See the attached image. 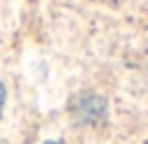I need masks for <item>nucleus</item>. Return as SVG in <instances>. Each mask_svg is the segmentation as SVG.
I'll return each instance as SVG.
<instances>
[{
    "mask_svg": "<svg viewBox=\"0 0 148 144\" xmlns=\"http://www.w3.org/2000/svg\"><path fill=\"white\" fill-rule=\"evenodd\" d=\"M5 98H7V91H5V84L0 81V116H2V109H5Z\"/></svg>",
    "mask_w": 148,
    "mask_h": 144,
    "instance_id": "1",
    "label": "nucleus"
},
{
    "mask_svg": "<svg viewBox=\"0 0 148 144\" xmlns=\"http://www.w3.org/2000/svg\"><path fill=\"white\" fill-rule=\"evenodd\" d=\"M44 144H58V142H53V139H46V142H44Z\"/></svg>",
    "mask_w": 148,
    "mask_h": 144,
    "instance_id": "2",
    "label": "nucleus"
}]
</instances>
